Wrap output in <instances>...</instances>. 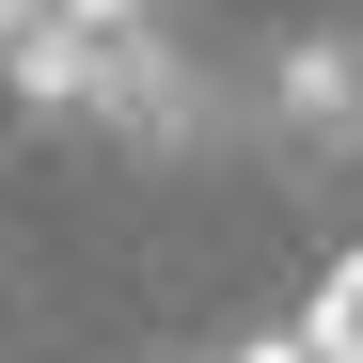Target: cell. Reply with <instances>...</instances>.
I'll return each instance as SVG.
<instances>
[{
    "mask_svg": "<svg viewBox=\"0 0 363 363\" xmlns=\"http://www.w3.org/2000/svg\"><path fill=\"white\" fill-rule=\"evenodd\" d=\"M0 79H16L32 111H95L111 143H190L206 127V79L158 48V16H64L32 48H0Z\"/></svg>",
    "mask_w": 363,
    "mask_h": 363,
    "instance_id": "cell-1",
    "label": "cell"
},
{
    "mask_svg": "<svg viewBox=\"0 0 363 363\" xmlns=\"http://www.w3.org/2000/svg\"><path fill=\"white\" fill-rule=\"evenodd\" d=\"M269 143H284L300 174L363 158V32H300L284 64H269Z\"/></svg>",
    "mask_w": 363,
    "mask_h": 363,
    "instance_id": "cell-2",
    "label": "cell"
},
{
    "mask_svg": "<svg viewBox=\"0 0 363 363\" xmlns=\"http://www.w3.org/2000/svg\"><path fill=\"white\" fill-rule=\"evenodd\" d=\"M300 332H316V347H332V363H363V253H347V269H332V284H316V316H300Z\"/></svg>",
    "mask_w": 363,
    "mask_h": 363,
    "instance_id": "cell-3",
    "label": "cell"
},
{
    "mask_svg": "<svg viewBox=\"0 0 363 363\" xmlns=\"http://www.w3.org/2000/svg\"><path fill=\"white\" fill-rule=\"evenodd\" d=\"M79 0H0V48H32V32H64Z\"/></svg>",
    "mask_w": 363,
    "mask_h": 363,
    "instance_id": "cell-4",
    "label": "cell"
},
{
    "mask_svg": "<svg viewBox=\"0 0 363 363\" xmlns=\"http://www.w3.org/2000/svg\"><path fill=\"white\" fill-rule=\"evenodd\" d=\"M221 363H332L316 332H269V347H221Z\"/></svg>",
    "mask_w": 363,
    "mask_h": 363,
    "instance_id": "cell-5",
    "label": "cell"
},
{
    "mask_svg": "<svg viewBox=\"0 0 363 363\" xmlns=\"http://www.w3.org/2000/svg\"><path fill=\"white\" fill-rule=\"evenodd\" d=\"M79 16H158V0H79Z\"/></svg>",
    "mask_w": 363,
    "mask_h": 363,
    "instance_id": "cell-6",
    "label": "cell"
}]
</instances>
